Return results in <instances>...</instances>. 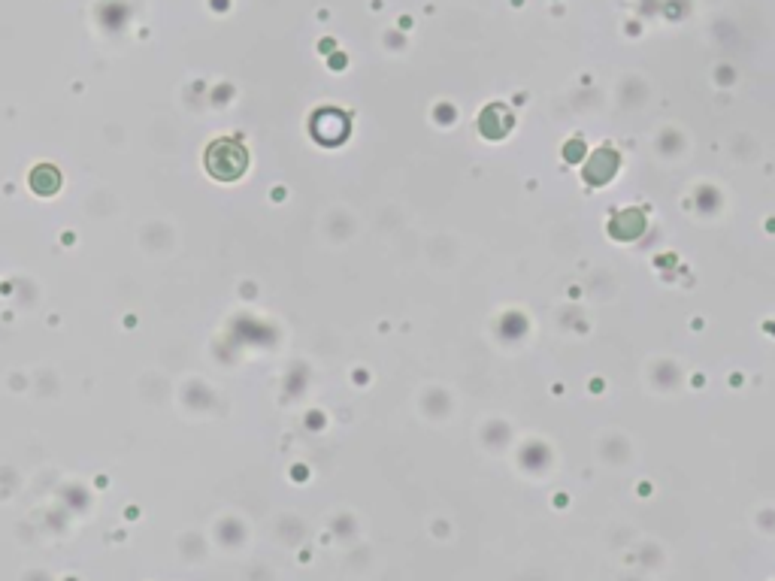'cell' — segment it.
Returning a JSON list of instances; mask_svg holds the SVG:
<instances>
[{
  "instance_id": "6da1fadb",
  "label": "cell",
  "mask_w": 775,
  "mask_h": 581,
  "mask_svg": "<svg viewBox=\"0 0 775 581\" xmlns=\"http://www.w3.org/2000/svg\"><path fill=\"white\" fill-rule=\"evenodd\" d=\"M206 167L215 179H225V182L237 179L246 170V152L231 140L212 143L209 152H206Z\"/></svg>"
}]
</instances>
